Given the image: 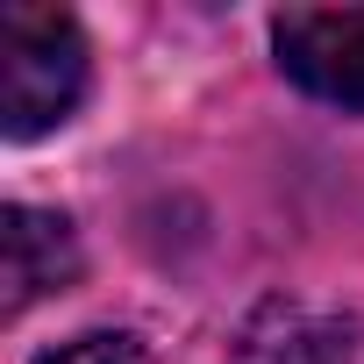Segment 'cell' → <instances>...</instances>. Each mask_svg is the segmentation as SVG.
Wrapping results in <instances>:
<instances>
[{"label":"cell","instance_id":"obj_1","mask_svg":"<svg viewBox=\"0 0 364 364\" xmlns=\"http://www.w3.org/2000/svg\"><path fill=\"white\" fill-rule=\"evenodd\" d=\"M86 100V36L65 8H8L0 15V129L36 143L65 129Z\"/></svg>","mask_w":364,"mask_h":364},{"label":"cell","instance_id":"obj_2","mask_svg":"<svg viewBox=\"0 0 364 364\" xmlns=\"http://www.w3.org/2000/svg\"><path fill=\"white\" fill-rule=\"evenodd\" d=\"M272 50L300 93L364 114V8H286L272 22Z\"/></svg>","mask_w":364,"mask_h":364},{"label":"cell","instance_id":"obj_3","mask_svg":"<svg viewBox=\"0 0 364 364\" xmlns=\"http://www.w3.org/2000/svg\"><path fill=\"white\" fill-rule=\"evenodd\" d=\"M0 243H8V314H22L29 300L43 293H65L79 279V236L65 215H43V208H8L0 215Z\"/></svg>","mask_w":364,"mask_h":364},{"label":"cell","instance_id":"obj_4","mask_svg":"<svg viewBox=\"0 0 364 364\" xmlns=\"http://www.w3.org/2000/svg\"><path fill=\"white\" fill-rule=\"evenodd\" d=\"M307 336H314V314L272 300V307L250 314V328L236 343V364H307Z\"/></svg>","mask_w":364,"mask_h":364},{"label":"cell","instance_id":"obj_5","mask_svg":"<svg viewBox=\"0 0 364 364\" xmlns=\"http://www.w3.org/2000/svg\"><path fill=\"white\" fill-rule=\"evenodd\" d=\"M36 364H150V343L129 328H86L72 343H50Z\"/></svg>","mask_w":364,"mask_h":364}]
</instances>
